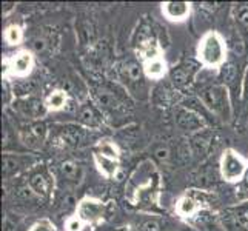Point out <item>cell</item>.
Instances as JSON below:
<instances>
[{
    "label": "cell",
    "instance_id": "obj_1",
    "mask_svg": "<svg viewBox=\"0 0 248 231\" xmlns=\"http://www.w3.org/2000/svg\"><path fill=\"white\" fill-rule=\"evenodd\" d=\"M162 194V174L153 159H143L131 171L125 185V198L133 207L153 211L159 208Z\"/></svg>",
    "mask_w": 248,
    "mask_h": 231
},
{
    "label": "cell",
    "instance_id": "obj_2",
    "mask_svg": "<svg viewBox=\"0 0 248 231\" xmlns=\"http://www.w3.org/2000/svg\"><path fill=\"white\" fill-rule=\"evenodd\" d=\"M91 99L107 117L111 119L125 117L133 109V100L128 91L114 80H102L91 87Z\"/></svg>",
    "mask_w": 248,
    "mask_h": 231
},
{
    "label": "cell",
    "instance_id": "obj_3",
    "mask_svg": "<svg viewBox=\"0 0 248 231\" xmlns=\"http://www.w3.org/2000/svg\"><path fill=\"white\" fill-rule=\"evenodd\" d=\"M114 71H116L117 83L122 85L131 97L145 100L150 96L148 79L145 76L143 65L140 61L134 57L124 59V61L116 63Z\"/></svg>",
    "mask_w": 248,
    "mask_h": 231
},
{
    "label": "cell",
    "instance_id": "obj_4",
    "mask_svg": "<svg viewBox=\"0 0 248 231\" xmlns=\"http://www.w3.org/2000/svg\"><path fill=\"white\" fill-rule=\"evenodd\" d=\"M196 61L202 68L219 70L228 61V45L225 37L217 31H207L196 48Z\"/></svg>",
    "mask_w": 248,
    "mask_h": 231
},
{
    "label": "cell",
    "instance_id": "obj_5",
    "mask_svg": "<svg viewBox=\"0 0 248 231\" xmlns=\"http://www.w3.org/2000/svg\"><path fill=\"white\" fill-rule=\"evenodd\" d=\"M198 97L207 108L208 113L222 122H230L233 119V102L230 88L222 83H210L198 91Z\"/></svg>",
    "mask_w": 248,
    "mask_h": 231
},
{
    "label": "cell",
    "instance_id": "obj_6",
    "mask_svg": "<svg viewBox=\"0 0 248 231\" xmlns=\"http://www.w3.org/2000/svg\"><path fill=\"white\" fill-rule=\"evenodd\" d=\"M91 130L76 123H56L49 128L48 142L59 150H73L82 148L88 145L91 139Z\"/></svg>",
    "mask_w": 248,
    "mask_h": 231
},
{
    "label": "cell",
    "instance_id": "obj_7",
    "mask_svg": "<svg viewBox=\"0 0 248 231\" xmlns=\"http://www.w3.org/2000/svg\"><path fill=\"white\" fill-rule=\"evenodd\" d=\"M213 200H215V196L211 193L199 190V188H190V190H185L176 200V215L191 224L203 211L211 210Z\"/></svg>",
    "mask_w": 248,
    "mask_h": 231
},
{
    "label": "cell",
    "instance_id": "obj_8",
    "mask_svg": "<svg viewBox=\"0 0 248 231\" xmlns=\"http://www.w3.org/2000/svg\"><path fill=\"white\" fill-rule=\"evenodd\" d=\"M25 184L28 185V188L39 200L49 202L54 194L57 181L54 171L44 162H40L39 165H36L25 174Z\"/></svg>",
    "mask_w": 248,
    "mask_h": 231
},
{
    "label": "cell",
    "instance_id": "obj_9",
    "mask_svg": "<svg viewBox=\"0 0 248 231\" xmlns=\"http://www.w3.org/2000/svg\"><path fill=\"white\" fill-rule=\"evenodd\" d=\"M3 74L2 79H19L23 80L34 71L36 66V54L31 49H17L8 54L2 61Z\"/></svg>",
    "mask_w": 248,
    "mask_h": 231
},
{
    "label": "cell",
    "instance_id": "obj_10",
    "mask_svg": "<svg viewBox=\"0 0 248 231\" xmlns=\"http://www.w3.org/2000/svg\"><path fill=\"white\" fill-rule=\"evenodd\" d=\"M40 164V159L31 153H14L6 151L2 156V173L3 181L8 182L11 179L27 174L30 169Z\"/></svg>",
    "mask_w": 248,
    "mask_h": 231
},
{
    "label": "cell",
    "instance_id": "obj_11",
    "mask_svg": "<svg viewBox=\"0 0 248 231\" xmlns=\"http://www.w3.org/2000/svg\"><path fill=\"white\" fill-rule=\"evenodd\" d=\"M248 167V159L239 154L233 148H225L219 159V174L225 182L237 185Z\"/></svg>",
    "mask_w": 248,
    "mask_h": 231
},
{
    "label": "cell",
    "instance_id": "obj_12",
    "mask_svg": "<svg viewBox=\"0 0 248 231\" xmlns=\"http://www.w3.org/2000/svg\"><path fill=\"white\" fill-rule=\"evenodd\" d=\"M74 215L78 216L87 227H96L108 216V203L94 196H83L76 203Z\"/></svg>",
    "mask_w": 248,
    "mask_h": 231
},
{
    "label": "cell",
    "instance_id": "obj_13",
    "mask_svg": "<svg viewBox=\"0 0 248 231\" xmlns=\"http://www.w3.org/2000/svg\"><path fill=\"white\" fill-rule=\"evenodd\" d=\"M201 70H202V65L198 61H182L177 65L171 66L168 73L171 87L177 92L188 91L194 85Z\"/></svg>",
    "mask_w": 248,
    "mask_h": 231
},
{
    "label": "cell",
    "instance_id": "obj_14",
    "mask_svg": "<svg viewBox=\"0 0 248 231\" xmlns=\"http://www.w3.org/2000/svg\"><path fill=\"white\" fill-rule=\"evenodd\" d=\"M49 138V128L45 122H27L17 131V139L28 150H40Z\"/></svg>",
    "mask_w": 248,
    "mask_h": 231
},
{
    "label": "cell",
    "instance_id": "obj_15",
    "mask_svg": "<svg viewBox=\"0 0 248 231\" xmlns=\"http://www.w3.org/2000/svg\"><path fill=\"white\" fill-rule=\"evenodd\" d=\"M76 122L85 126L87 130L99 131L107 125V117L99 109V107L94 104L93 99L88 97L78 105V109H76Z\"/></svg>",
    "mask_w": 248,
    "mask_h": 231
},
{
    "label": "cell",
    "instance_id": "obj_16",
    "mask_svg": "<svg viewBox=\"0 0 248 231\" xmlns=\"http://www.w3.org/2000/svg\"><path fill=\"white\" fill-rule=\"evenodd\" d=\"M11 108L17 116L20 119H25L27 122L40 121V119L48 113L45 107V100L34 97V96L17 97L14 100V104L11 105Z\"/></svg>",
    "mask_w": 248,
    "mask_h": 231
},
{
    "label": "cell",
    "instance_id": "obj_17",
    "mask_svg": "<svg viewBox=\"0 0 248 231\" xmlns=\"http://www.w3.org/2000/svg\"><path fill=\"white\" fill-rule=\"evenodd\" d=\"M54 176L59 184L70 188H76L83 182L85 169L79 162H76L73 159H66L56 167Z\"/></svg>",
    "mask_w": 248,
    "mask_h": 231
},
{
    "label": "cell",
    "instance_id": "obj_18",
    "mask_svg": "<svg viewBox=\"0 0 248 231\" xmlns=\"http://www.w3.org/2000/svg\"><path fill=\"white\" fill-rule=\"evenodd\" d=\"M176 125L188 134H196L205 128H210L211 122L196 111L179 105L176 109Z\"/></svg>",
    "mask_w": 248,
    "mask_h": 231
},
{
    "label": "cell",
    "instance_id": "obj_19",
    "mask_svg": "<svg viewBox=\"0 0 248 231\" xmlns=\"http://www.w3.org/2000/svg\"><path fill=\"white\" fill-rule=\"evenodd\" d=\"M170 219L155 213H143L136 217L133 224V231H176Z\"/></svg>",
    "mask_w": 248,
    "mask_h": 231
},
{
    "label": "cell",
    "instance_id": "obj_20",
    "mask_svg": "<svg viewBox=\"0 0 248 231\" xmlns=\"http://www.w3.org/2000/svg\"><path fill=\"white\" fill-rule=\"evenodd\" d=\"M220 217L225 228L234 231H248V202H241L237 207L228 208Z\"/></svg>",
    "mask_w": 248,
    "mask_h": 231
},
{
    "label": "cell",
    "instance_id": "obj_21",
    "mask_svg": "<svg viewBox=\"0 0 248 231\" xmlns=\"http://www.w3.org/2000/svg\"><path fill=\"white\" fill-rule=\"evenodd\" d=\"M191 8L193 5L190 2H164L160 5V11L168 22L182 23L190 17Z\"/></svg>",
    "mask_w": 248,
    "mask_h": 231
},
{
    "label": "cell",
    "instance_id": "obj_22",
    "mask_svg": "<svg viewBox=\"0 0 248 231\" xmlns=\"http://www.w3.org/2000/svg\"><path fill=\"white\" fill-rule=\"evenodd\" d=\"M213 142V133L211 128H205V130L191 134L190 138V150L198 159H203L210 154Z\"/></svg>",
    "mask_w": 248,
    "mask_h": 231
},
{
    "label": "cell",
    "instance_id": "obj_23",
    "mask_svg": "<svg viewBox=\"0 0 248 231\" xmlns=\"http://www.w3.org/2000/svg\"><path fill=\"white\" fill-rule=\"evenodd\" d=\"M191 225L198 230V231H227L222 217L217 216L216 213H213L211 210L203 211L202 215L196 217Z\"/></svg>",
    "mask_w": 248,
    "mask_h": 231
},
{
    "label": "cell",
    "instance_id": "obj_24",
    "mask_svg": "<svg viewBox=\"0 0 248 231\" xmlns=\"http://www.w3.org/2000/svg\"><path fill=\"white\" fill-rule=\"evenodd\" d=\"M232 17L234 20L237 34L245 42V45H248V2L234 3L232 8Z\"/></svg>",
    "mask_w": 248,
    "mask_h": 231
},
{
    "label": "cell",
    "instance_id": "obj_25",
    "mask_svg": "<svg viewBox=\"0 0 248 231\" xmlns=\"http://www.w3.org/2000/svg\"><path fill=\"white\" fill-rule=\"evenodd\" d=\"M142 65L148 80H164L170 73V68L165 62L164 56L150 59V61H143Z\"/></svg>",
    "mask_w": 248,
    "mask_h": 231
},
{
    "label": "cell",
    "instance_id": "obj_26",
    "mask_svg": "<svg viewBox=\"0 0 248 231\" xmlns=\"http://www.w3.org/2000/svg\"><path fill=\"white\" fill-rule=\"evenodd\" d=\"M44 100H45V107L48 113H59V111H63L68 107L70 97H68V92L65 90L56 88V90H51Z\"/></svg>",
    "mask_w": 248,
    "mask_h": 231
},
{
    "label": "cell",
    "instance_id": "obj_27",
    "mask_svg": "<svg viewBox=\"0 0 248 231\" xmlns=\"http://www.w3.org/2000/svg\"><path fill=\"white\" fill-rule=\"evenodd\" d=\"M93 160L96 164L99 173L107 179H114L119 173V169H121V160L104 157L96 153H93Z\"/></svg>",
    "mask_w": 248,
    "mask_h": 231
},
{
    "label": "cell",
    "instance_id": "obj_28",
    "mask_svg": "<svg viewBox=\"0 0 248 231\" xmlns=\"http://www.w3.org/2000/svg\"><path fill=\"white\" fill-rule=\"evenodd\" d=\"M93 153L100 154L104 157H109V159H116V160H121V148L117 147V143L109 140V139H102L97 140L96 143L93 145L91 148Z\"/></svg>",
    "mask_w": 248,
    "mask_h": 231
},
{
    "label": "cell",
    "instance_id": "obj_29",
    "mask_svg": "<svg viewBox=\"0 0 248 231\" xmlns=\"http://www.w3.org/2000/svg\"><path fill=\"white\" fill-rule=\"evenodd\" d=\"M3 40L8 46H19L25 40V30L19 23H10L3 30Z\"/></svg>",
    "mask_w": 248,
    "mask_h": 231
},
{
    "label": "cell",
    "instance_id": "obj_30",
    "mask_svg": "<svg viewBox=\"0 0 248 231\" xmlns=\"http://www.w3.org/2000/svg\"><path fill=\"white\" fill-rule=\"evenodd\" d=\"M217 71H219V83L225 85L227 88H232V85L237 80V77H239L237 65L230 61V59L219 68Z\"/></svg>",
    "mask_w": 248,
    "mask_h": 231
},
{
    "label": "cell",
    "instance_id": "obj_31",
    "mask_svg": "<svg viewBox=\"0 0 248 231\" xmlns=\"http://www.w3.org/2000/svg\"><path fill=\"white\" fill-rule=\"evenodd\" d=\"M51 44H53L51 34L37 32L36 36L31 39V51L34 54H45L51 49Z\"/></svg>",
    "mask_w": 248,
    "mask_h": 231
},
{
    "label": "cell",
    "instance_id": "obj_32",
    "mask_svg": "<svg viewBox=\"0 0 248 231\" xmlns=\"http://www.w3.org/2000/svg\"><path fill=\"white\" fill-rule=\"evenodd\" d=\"M2 91H3V107L5 108H10L16 97V90L13 88V83L10 79H2Z\"/></svg>",
    "mask_w": 248,
    "mask_h": 231
},
{
    "label": "cell",
    "instance_id": "obj_33",
    "mask_svg": "<svg viewBox=\"0 0 248 231\" xmlns=\"http://www.w3.org/2000/svg\"><path fill=\"white\" fill-rule=\"evenodd\" d=\"M236 196L239 202H248V167H247L242 181L236 185Z\"/></svg>",
    "mask_w": 248,
    "mask_h": 231
},
{
    "label": "cell",
    "instance_id": "obj_34",
    "mask_svg": "<svg viewBox=\"0 0 248 231\" xmlns=\"http://www.w3.org/2000/svg\"><path fill=\"white\" fill-rule=\"evenodd\" d=\"M22 225V220L17 215H11V213H6L3 217V231H17Z\"/></svg>",
    "mask_w": 248,
    "mask_h": 231
},
{
    "label": "cell",
    "instance_id": "obj_35",
    "mask_svg": "<svg viewBox=\"0 0 248 231\" xmlns=\"http://www.w3.org/2000/svg\"><path fill=\"white\" fill-rule=\"evenodd\" d=\"M63 227H65V231H85V228H88L76 215L68 217L65 220V225Z\"/></svg>",
    "mask_w": 248,
    "mask_h": 231
},
{
    "label": "cell",
    "instance_id": "obj_36",
    "mask_svg": "<svg viewBox=\"0 0 248 231\" xmlns=\"http://www.w3.org/2000/svg\"><path fill=\"white\" fill-rule=\"evenodd\" d=\"M27 231H57V230L48 217H44V219H39L37 222H34Z\"/></svg>",
    "mask_w": 248,
    "mask_h": 231
},
{
    "label": "cell",
    "instance_id": "obj_37",
    "mask_svg": "<svg viewBox=\"0 0 248 231\" xmlns=\"http://www.w3.org/2000/svg\"><path fill=\"white\" fill-rule=\"evenodd\" d=\"M155 157H156V160L160 162V164H165V162L170 159V148L167 145H160L159 148L155 150Z\"/></svg>",
    "mask_w": 248,
    "mask_h": 231
},
{
    "label": "cell",
    "instance_id": "obj_38",
    "mask_svg": "<svg viewBox=\"0 0 248 231\" xmlns=\"http://www.w3.org/2000/svg\"><path fill=\"white\" fill-rule=\"evenodd\" d=\"M242 105L244 107H248V66H247V70H245V74L242 77Z\"/></svg>",
    "mask_w": 248,
    "mask_h": 231
},
{
    "label": "cell",
    "instance_id": "obj_39",
    "mask_svg": "<svg viewBox=\"0 0 248 231\" xmlns=\"http://www.w3.org/2000/svg\"><path fill=\"white\" fill-rule=\"evenodd\" d=\"M2 14L3 15H8L11 11H14L16 10V3L14 2H5V3H2Z\"/></svg>",
    "mask_w": 248,
    "mask_h": 231
},
{
    "label": "cell",
    "instance_id": "obj_40",
    "mask_svg": "<svg viewBox=\"0 0 248 231\" xmlns=\"http://www.w3.org/2000/svg\"><path fill=\"white\" fill-rule=\"evenodd\" d=\"M176 231H198V230H196L193 225H184L182 228H179V230H176Z\"/></svg>",
    "mask_w": 248,
    "mask_h": 231
},
{
    "label": "cell",
    "instance_id": "obj_41",
    "mask_svg": "<svg viewBox=\"0 0 248 231\" xmlns=\"http://www.w3.org/2000/svg\"><path fill=\"white\" fill-rule=\"evenodd\" d=\"M117 231H133V228H122V230H117Z\"/></svg>",
    "mask_w": 248,
    "mask_h": 231
}]
</instances>
